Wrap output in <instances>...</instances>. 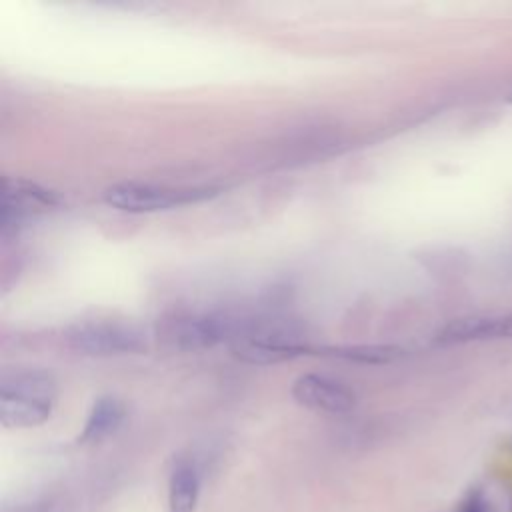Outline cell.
<instances>
[{"label": "cell", "instance_id": "5", "mask_svg": "<svg viewBox=\"0 0 512 512\" xmlns=\"http://www.w3.org/2000/svg\"><path fill=\"white\" fill-rule=\"evenodd\" d=\"M244 318L228 314H192L170 320L164 328V338L182 350L210 348L220 342H232L242 328Z\"/></svg>", "mask_w": 512, "mask_h": 512}, {"label": "cell", "instance_id": "1", "mask_svg": "<svg viewBox=\"0 0 512 512\" xmlns=\"http://www.w3.org/2000/svg\"><path fill=\"white\" fill-rule=\"evenodd\" d=\"M58 400L54 378L44 370H20L2 376L0 422L4 428H34L44 424Z\"/></svg>", "mask_w": 512, "mask_h": 512}, {"label": "cell", "instance_id": "11", "mask_svg": "<svg viewBox=\"0 0 512 512\" xmlns=\"http://www.w3.org/2000/svg\"><path fill=\"white\" fill-rule=\"evenodd\" d=\"M402 354L396 346H348L334 350V356L346 358V360H358V362H370V364H382L392 362Z\"/></svg>", "mask_w": 512, "mask_h": 512}, {"label": "cell", "instance_id": "9", "mask_svg": "<svg viewBox=\"0 0 512 512\" xmlns=\"http://www.w3.org/2000/svg\"><path fill=\"white\" fill-rule=\"evenodd\" d=\"M124 416H126V410L118 398L114 396L98 398L86 418V424L82 428V434L78 436V442L94 444L108 438L120 428V424L124 422Z\"/></svg>", "mask_w": 512, "mask_h": 512}, {"label": "cell", "instance_id": "15", "mask_svg": "<svg viewBox=\"0 0 512 512\" xmlns=\"http://www.w3.org/2000/svg\"><path fill=\"white\" fill-rule=\"evenodd\" d=\"M510 102H512V96H510Z\"/></svg>", "mask_w": 512, "mask_h": 512}, {"label": "cell", "instance_id": "4", "mask_svg": "<svg viewBox=\"0 0 512 512\" xmlns=\"http://www.w3.org/2000/svg\"><path fill=\"white\" fill-rule=\"evenodd\" d=\"M66 342L80 354L102 358L142 354L148 346V338L138 326L116 320L78 322L66 330Z\"/></svg>", "mask_w": 512, "mask_h": 512}, {"label": "cell", "instance_id": "7", "mask_svg": "<svg viewBox=\"0 0 512 512\" xmlns=\"http://www.w3.org/2000/svg\"><path fill=\"white\" fill-rule=\"evenodd\" d=\"M292 398L314 412L346 414L356 406V394L344 382L324 374H302L292 384Z\"/></svg>", "mask_w": 512, "mask_h": 512}, {"label": "cell", "instance_id": "8", "mask_svg": "<svg viewBox=\"0 0 512 512\" xmlns=\"http://www.w3.org/2000/svg\"><path fill=\"white\" fill-rule=\"evenodd\" d=\"M200 472L192 460H178L168 478V512H196Z\"/></svg>", "mask_w": 512, "mask_h": 512}, {"label": "cell", "instance_id": "10", "mask_svg": "<svg viewBox=\"0 0 512 512\" xmlns=\"http://www.w3.org/2000/svg\"><path fill=\"white\" fill-rule=\"evenodd\" d=\"M500 320L498 316H466L448 322L436 336L440 344H464L476 340H498Z\"/></svg>", "mask_w": 512, "mask_h": 512}, {"label": "cell", "instance_id": "3", "mask_svg": "<svg viewBox=\"0 0 512 512\" xmlns=\"http://www.w3.org/2000/svg\"><path fill=\"white\" fill-rule=\"evenodd\" d=\"M230 350L248 364H278L302 356L310 348L290 326L244 318L240 332L230 342Z\"/></svg>", "mask_w": 512, "mask_h": 512}, {"label": "cell", "instance_id": "2", "mask_svg": "<svg viewBox=\"0 0 512 512\" xmlns=\"http://www.w3.org/2000/svg\"><path fill=\"white\" fill-rule=\"evenodd\" d=\"M212 186H170L154 182H118L104 190V202L120 212L150 214L176 206L196 204L216 196Z\"/></svg>", "mask_w": 512, "mask_h": 512}, {"label": "cell", "instance_id": "13", "mask_svg": "<svg viewBox=\"0 0 512 512\" xmlns=\"http://www.w3.org/2000/svg\"><path fill=\"white\" fill-rule=\"evenodd\" d=\"M498 320H500V338L512 340V312L498 316Z\"/></svg>", "mask_w": 512, "mask_h": 512}, {"label": "cell", "instance_id": "14", "mask_svg": "<svg viewBox=\"0 0 512 512\" xmlns=\"http://www.w3.org/2000/svg\"><path fill=\"white\" fill-rule=\"evenodd\" d=\"M56 512H68V510H56Z\"/></svg>", "mask_w": 512, "mask_h": 512}, {"label": "cell", "instance_id": "12", "mask_svg": "<svg viewBox=\"0 0 512 512\" xmlns=\"http://www.w3.org/2000/svg\"><path fill=\"white\" fill-rule=\"evenodd\" d=\"M458 512H486V504L478 494H472Z\"/></svg>", "mask_w": 512, "mask_h": 512}, {"label": "cell", "instance_id": "6", "mask_svg": "<svg viewBox=\"0 0 512 512\" xmlns=\"http://www.w3.org/2000/svg\"><path fill=\"white\" fill-rule=\"evenodd\" d=\"M60 206V196L36 182L6 178L2 188V236L22 226L26 220Z\"/></svg>", "mask_w": 512, "mask_h": 512}]
</instances>
